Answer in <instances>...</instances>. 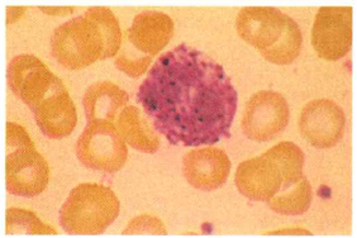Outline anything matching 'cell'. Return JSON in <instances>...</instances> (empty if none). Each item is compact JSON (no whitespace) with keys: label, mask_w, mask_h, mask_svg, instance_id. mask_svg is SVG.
Segmentation results:
<instances>
[{"label":"cell","mask_w":357,"mask_h":238,"mask_svg":"<svg viewBox=\"0 0 357 238\" xmlns=\"http://www.w3.org/2000/svg\"><path fill=\"white\" fill-rule=\"evenodd\" d=\"M234 181L241 194L250 200L268 202L282 189L284 177L276 163L264 154L240 163Z\"/></svg>","instance_id":"13"},{"label":"cell","mask_w":357,"mask_h":238,"mask_svg":"<svg viewBox=\"0 0 357 238\" xmlns=\"http://www.w3.org/2000/svg\"><path fill=\"white\" fill-rule=\"evenodd\" d=\"M174 22L170 15L156 10H146L136 15L128 28L119 59L139 61L162 51L172 41Z\"/></svg>","instance_id":"9"},{"label":"cell","mask_w":357,"mask_h":238,"mask_svg":"<svg viewBox=\"0 0 357 238\" xmlns=\"http://www.w3.org/2000/svg\"><path fill=\"white\" fill-rule=\"evenodd\" d=\"M8 85L14 96L27 104L32 112L47 96L65 89L59 76L33 54H18L8 66Z\"/></svg>","instance_id":"7"},{"label":"cell","mask_w":357,"mask_h":238,"mask_svg":"<svg viewBox=\"0 0 357 238\" xmlns=\"http://www.w3.org/2000/svg\"><path fill=\"white\" fill-rule=\"evenodd\" d=\"M33 113L37 126L48 138L61 140L75 130L77 123L75 104L66 88L47 96Z\"/></svg>","instance_id":"14"},{"label":"cell","mask_w":357,"mask_h":238,"mask_svg":"<svg viewBox=\"0 0 357 238\" xmlns=\"http://www.w3.org/2000/svg\"><path fill=\"white\" fill-rule=\"evenodd\" d=\"M7 146L8 191L17 197L40 195L47 186L50 168L20 124L7 123Z\"/></svg>","instance_id":"4"},{"label":"cell","mask_w":357,"mask_h":238,"mask_svg":"<svg viewBox=\"0 0 357 238\" xmlns=\"http://www.w3.org/2000/svg\"><path fill=\"white\" fill-rule=\"evenodd\" d=\"M265 155L270 157L282 171L284 177L282 189H288L305 179L303 174L305 157L296 143L284 141L265 152Z\"/></svg>","instance_id":"17"},{"label":"cell","mask_w":357,"mask_h":238,"mask_svg":"<svg viewBox=\"0 0 357 238\" xmlns=\"http://www.w3.org/2000/svg\"><path fill=\"white\" fill-rule=\"evenodd\" d=\"M344 126V110L330 99H316L308 103L299 118L302 136L321 150L331 149L342 140Z\"/></svg>","instance_id":"11"},{"label":"cell","mask_w":357,"mask_h":238,"mask_svg":"<svg viewBox=\"0 0 357 238\" xmlns=\"http://www.w3.org/2000/svg\"><path fill=\"white\" fill-rule=\"evenodd\" d=\"M85 15L93 18L102 31L104 41H105L104 60L114 57L122 47V42H123L121 26L116 15L110 9L103 7L90 8L85 12Z\"/></svg>","instance_id":"19"},{"label":"cell","mask_w":357,"mask_h":238,"mask_svg":"<svg viewBox=\"0 0 357 238\" xmlns=\"http://www.w3.org/2000/svg\"><path fill=\"white\" fill-rule=\"evenodd\" d=\"M290 109L287 99L276 91L261 90L251 96L242 118V130L256 142H268L288 126Z\"/></svg>","instance_id":"8"},{"label":"cell","mask_w":357,"mask_h":238,"mask_svg":"<svg viewBox=\"0 0 357 238\" xmlns=\"http://www.w3.org/2000/svg\"><path fill=\"white\" fill-rule=\"evenodd\" d=\"M51 54L68 70H82L104 60L105 41L98 23L85 14L65 22L51 37Z\"/></svg>","instance_id":"5"},{"label":"cell","mask_w":357,"mask_h":238,"mask_svg":"<svg viewBox=\"0 0 357 238\" xmlns=\"http://www.w3.org/2000/svg\"><path fill=\"white\" fill-rule=\"evenodd\" d=\"M137 102L174 146H212L231 137L238 94L222 65L183 43L161 54Z\"/></svg>","instance_id":"1"},{"label":"cell","mask_w":357,"mask_h":238,"mask_svg":"<svg viewBox=\"0 0 357 238\" xmlns=\"http://www.w3.org/2000/svg\"><path fill=\"white\" fill-rule=\"evenodd\" d=\"M312 45L318 56L327 61H337L349 54L352 45V8H321L313 24Z\"/></svg>","instance_id":"10"},{"label":"cell","mask_w":357,"mask_h":238,"mask_svg":"<svg viewBox=\"0 0 357 238\" xmlns=\"http://www.w3.org/2000/svg\"><path fill=\"white\" fill-rule=\"evenodd\" d=\"M130 102V96L114 82H98L90 85L83 98L86 122L114 123L118 112Z\"/></svg>","instance_id":"15"},{"label":"cell","mask_w":357,"mask_h":238,"mask_svg":"<svg viewBox=\"0 0 357 238\" xmlns=\"http://www.w3.org/2000/svg\"><path fill=\"white\" fill-rule=\"evenodd\" d=\"M8 235H56V231L45 225L33 211L9 208L7 211Z\"/></svg>","instance_id":"20"},{"label":"cell","mask_w":357,"mask_h":238,"mask_svg":"<svg viewBox=\"0 0 357 238\" xmlns=\"http://www.w3.org/2000/svg\"><path fill=\"white\" fill-rule=\"evenodd\" d=\"M312 203V186L307 179L282 189L268 202L271 211L282 216H301L310 209Z\"/></svg>","instance_id":"18"},{"label":"cell","mask_w":357,"mask_h":238,"mask_svg":"<svg viewBox=\"0 0 357 238\" xmlns=\"http://www.w3.org/2000/svg\"><path fill=\"white\" fill-rule=\"evenodd\" d=\"M116 127L126 143L136 150L144 154H155L160 149L158 132L141 109L133 105L126 107L118 116Z\"/></svg>","instance_id":"16"},{"label":"cell","mask_w":357,"mask_h":238,"mask_svg":"<svg viewBox=\"0 0 357 238\" xmlns=\"http://www.w3.org/2000/svg\"><path fill=\"white\" fill-rule=\"evenodd\" d=\"M121 203L108 186L80 184L60 209V225L70 235H100L119 214Z\"/></svg>","instance_id":"3"},{"label":"cell","mask_w":357,"mask_h":238,"mask_svg":"<svg viewBox=\"0 0 357 238\" xmlns=\"http://www.w3.org/2000/svg\"><path fill=\"white\" fill-rule=\"evenodd\" d=\"M76 156L90 170L114 174L128 157L127 144L114 123H88L75 146Z\"/></svg>","instance_id":"6"},{"label":"cell","mask_w":357,"mask_h":238,"mask_svg":"<svg viewBox=\"0 0 357 238\" xmlns=\"http://www.w3.org/2000/svg\"><path fill=\"white\" fill-rule=\"evenodd\" d=\"M231 166L226 152L211 146L190 151L183 157V174L186 181L198 191L220 189L226 184Z\"/></svg>","instance_id":"12"},{"label":"cell","mask_w":357,"mask_h":238,"mask_svg":"<svg viewBox=\"0 0 357 238\" xmlns=\"http://www.w3.org/2000/svg\"><path fill=\"white\" fill-rule=\"evenodd\" d=\"M236 29L243 41L271 64L289 65L301 54V28L276 8H243L237 15Z\"/></svg>","instance_id":"2"},{"label":"cell","mask_w":357,"mask_h":238,"mask_svg":"<svg viewBox=\"0 0 357 238\" xmlns=\"http://www.w3.org/2000/svg\"><path fill=\"white\" fill-rule=\"evenodd\" d=\"M166 235V230L162 222L152 216H141L135 218L124 231V235Z\"/></svg>","instance_id":"21"}]
</instances>
